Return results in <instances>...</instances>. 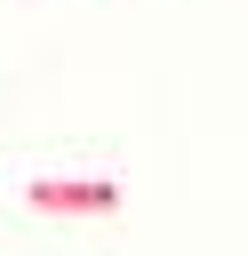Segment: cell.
I'll return each instance as SVG.
<instances>
[{
  "label": "cell",
  "instance_id": "cell-1",
  "mask_svg": "<svg viewBox=\"0 0 248 256\" xmlns=\"http://www.w3.org/2000/svg\"><path fill=\"white\" fill-rule=\"evenodd\" d=\"M24 200H32V216H112L120 184H104V176H40Z\"/></svg>",
  "mask_w": 248,
  "mask_h": 256
}]
</instances>
